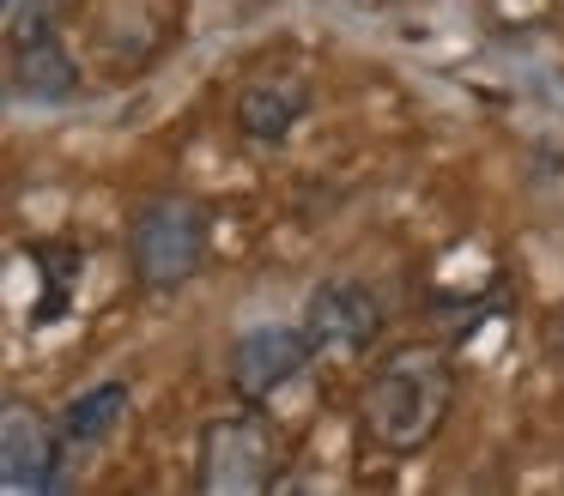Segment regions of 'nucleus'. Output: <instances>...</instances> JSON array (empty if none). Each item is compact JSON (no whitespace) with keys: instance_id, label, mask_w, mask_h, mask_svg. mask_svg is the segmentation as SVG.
<instances>
[{"instance_id":"4","label":"nucleus","mask_w":564,"mask_h":496,"mask_svg":"<svg viewBox=\"0 0 564 496\" xmlns=\"http://www.w3.org/2000/svg\"><path fill=\"white\" fill-rule=\"evenodd\" d=\"M304 333H310V345L328 351V357H358V351H370V339L382 333L377 290L358 285V278H328V285H316L304 302Z\"/></svg>"},{"instance_id":"9","label":"nucleus","mask_w":564,"mask_h":496,"mask_svg":"<svg viewBox=\"0 0 564 496\" xmlns=\"http://www.w3.org/2000/svg\"><path fill=\"white\" fill-rule=\"evenodd\" d=\"M122 418H128V382H104V387H91V394L67 399L62 436H67V448H91V442H104Z\"/></svg>"},{"instance_id":"8","label":"nucleus","mask_w":564,"mask_h":496,"mask_svg":"<svg viewBox=\"0 0 564 496\" xmlns=\"http://www.w3.org/2000/svg\"><path fill=\"white\" fill-rule=\"evenodd\" d=\"M74 91H79V67L67 60V48L55 43L50 31L13 48V97H31V103H67Z\"/></svg>"},{"instance_id":"10","label":"nucleus","mask_w":564,"mask_h":496,"mask_svg":"<svg viewBox=\"0 0 564 496\" xmlns=\"http://www.w3.org/2000/svg\"><path fill=\"white\" fill-rule=\"evenodd\" d=\"M37 254L50 261V266H43V273H50V297L37 302V321H55V315L67 309V290H74V278L86 273V254H79V249H37Z\"/></svg>"},{"instance_id":"2","label":"nucleus","mask_w":564,"mask_h":496,"mask_svg":"<svg viewBox=\"0 0 564 496\" xmlns=\"http://www.w3.org/2000/svg\"><path fill=\"white\" fill-rule=\"evenodd\" d=\"M207 261V212L188 194H152L128 218V266L147 290H176Z\"/></svg>"},{"instance_id":"3","label":"nucleus","mask_w":564,"mask_h":496,"mask_svg":"<svg viewBox=\"0 0 564 496\" xmlns=\"http://www.w3.org/2000/svg\"><path fill=\"white\" fill-rule=\"evenodd\" d=\"M280 472V436L261 411H225L200 430L195 484L207 496H261Z\"/></svg>"},{"instance_id":"11","label":"nucleus","mask_w":564,"mask_h":496,"mask_svg":"<svg viewBox=\"0 0 564 496\" xmlns=\"http://www.w3.org/2000/svg\"><path fill=\"white\" fill-rule=\"evenodd\" d=\"M50 31V7L43 0H7V43H31V36Z\"/></svg>"},{"instance_id":"6","label":"nucleus","mask_w":564,"mask_h":496,"mask_svg":"<svg viewBox=\"0 0 564 496\" xmlns=\"http://www.w3.org/2000/svg\"><path fill=\"white\" fill-rule=\"evenodd\" d=\"M310 357H316V345L304 327H256L231 351V387L243 399H273Z\"/></svg>"},{"instance_id":"12","label":"nucleus","mask_w":564,"mask_h":496,"mask_svg":"<svg viewBox=\"0 0 564 496\" xmlns=\"http://www.w3.org/2000/svg\"><path fill=\"white\" fill-rule=\"evenodd\" d=\"M552 357L564 363V315H558V327H552Z\"/></svg>"},{"instance_id":"1","label":"nucleus","mask_w":564,"mask_h":496,"mask_svg":"<svg viewBox=\"0 0 564 496\" xmlns=\"http://www.w3.org/2000/svg\"><path fill=\"white\" fill-rule=\"evenodd\" d=\"M455 399V370L437 345H401L365 394V430L389 454H419L443 430Z\"/></svg>"},{"instance_id":"7","label":"nucleus","mask_w":564,"mask_h":496,"mask_svg":"<svg viewBox=\"0 0 564 496\" xmlns=\"http://www.w3.org/2000/svg\"><path fill=\"white\" fill-rule=\"evenodd\" d=\"M304 109H310V79L304 73H292V67H268V73H256V79L237 91V128L249 133V140H285V133L304 121Z\"/></svg>"},{"instance_id":"5","label":"nucleus","mask_w":564,"mask_h":496,"mask_svg":"<svg viewBox=\"0 0 564 496\" xmlns=\"http://www.w3.org/2000/svg\"><path fill=\"white\" fill-rule=\"evenodd\" d=\"M0 454H7V491H55L62 484V460H67V436L62 423L37 418L25 399H7L0 411Z\"/></svg>"}]
</instances>
